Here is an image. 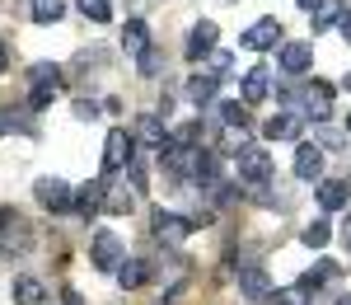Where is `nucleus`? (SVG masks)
<instances>
[{
  "mask_svg": "<svg viewBox=\"0 0 351 305\" xmlns=\"http://www.w3.org/2000/svg\"><path fill=\"white\" fill-rule=\"evenodd\" d=\"M28 245H33L28 221L14 212V207H0V249L5 253H28Z\"/></svg>",
  "mask_w": 351,
  "mask_h": 305,
  "instance_id": "1",
  "label": "nucleus"
},
{
  "mask_svg": "<svg viewBox=\"0 0 351 305\" xmlns=\"http://www.w3.org/2000/svg\"><path fill=\"white\" fill-rule=\"evenodd\" d=\"M136 160V137L127 127H112L108 137H104V174H117V169H127Z\"/></svg>",
  "mask_w": 351,
  "mask_h": 305,
  "instance_id": "2",
  "label": "nucleus"
},
{
  "mask_svg": "<svg viewBox=\"0 0 351 305\" xmlns=\"http://www.w3.org/2000/svg\"><path fill=\"white\" fill-rule=\"evenodd\" d=\"M122 258H127V249H122L117 230H94V245H89V263H94V268H104V273H117V268H122Z\"/></svg>",
  "mask_w": 351,
  "mask_h": 305,
  "instance_id": "3",
  "label": "nucleus"
},
{
  "mask_svg": "<svg viewBox=\"0 0 351 305\" xmlns=\"http://www.w3.org/2000/svg\"><path fill=\"white\" fill-rule=\"evenodd\" d=\"M239 43L248 47V52H271V47H281V43H286V33H281V24H276V19H258V24L243 28Z\"/></svg>",
  "mask_w": 351,
  "mask_h": 305,
  "instance_id": "4",
  "label": "nucleus"
},
{
  "mask_svg": "<svg viewBox=\"0 0 351 305\" xmlns=\"http://www.w3.org/2000/svg\"><path fill=\"white\" fill-rule=\"evenodd\" d=\"M33 193H38V202H43L47 212H71V207H75V188H71L66 179H38Z\"/></svg>",
  "mask_w": 351,
  "mask_h": 305,
  "instance_id": "5",
  "label": "nucleus"
},
{
  "mask_svg": "<svg viewBox=\"0 0 351 305\" xmlns=\"http://www.w3.org/2000/svg\"><path fill=\"white\" fill-rule=\"evenodd\" d=\"M234 160H239V179H248V183H267L271 179V155L263 146H243Z\"/></svg>",
  "mask_w": 351,
  "mask_h": 305,
  "instance_id": "6",
  "label": "nucleus"
},
{
  "mask_svg": "<svg viewBox=\"0 0 351 305\" xmlns=\"http://www.w3.org/2000/svg\"><path fill=\"white\" fill-rule=\"evenodd\" d=\"M295 179H304V183L324 179V146H314V141H300L295 146Z\"/></svg>",
  "mask_w": 351,
  "mask_h": 305,
  "instance_id": "7",
  "label": "nucleus"
},
{
  "mask_svg": "<svg viewBox=\"0 0 351 305\" xmlns=\"http://www.w3.org/2000/svg\"><path fill=\"white\" fill-rule=\"evenodd\" d=\"M276 61H281L286 76H304L314 66V43H281L276 47Z\"/></svg>",
  "mask_w": 351,
  "mask_h": 305,
  "instance_id": "8",
  "label": "nucleus"
},
{
  "mask_svg": "<svg viewBox=\"0 0 351 305\" xmlns=\"http://www.w3.org/2000/svg\"><path fill=\"white\" fill-rule=\"evenodd\" d=\"M300 104H304V113H309L314 122H328V117H332V84H324V80L304 84Z\"/></svg>",
  "mask_w": 351,
  "mask_h": 305,
  "instance_id": "9",
  "label": "nucleus"
},
{
  "mask_svg": "<svg viewBox=\"0 0 351 305\" xmlns=\"http://www.w3.org/2000/svg\"><path fill=\"white\" fill-rule=\"evenodd\" d=\"M216 38H220V28L211 24V19L192 24V33H188V61H202V56H211V52H216Z\"/></svg>",
  "mask_w": 351,
  "mask_h": 305,
  "instance_id": "10",
  "label": "nucleus"
},
{
  "mask_svg": "<svg viewBox=\"0 0 351 305\" xmlns=\"http://www.w3.org/2000/svg\"><path fill=\"white\" fill-rule=\"evenodd\" d=\"M132 137L141 141V146H150V150H164V146H169V127H164L155 113H141V117H136V132H132Z\"/></svg>",
  "mask_w": 351,
  "mask_h": 305,
  "instance_id": "11",
  "label": "nucleus"
},
{
  "mask_svg": "<svg viewBox=\"0 0 351 305\" xmlns=\"http://www.w3.org/2000/svg\"><path fill=\"white\" fill-rule=\"evenodd\" d=\"M104 193H108V179H94V183L75 188V207H71V212H80L84 221H89L94 212H104Z\"/></svg>",
  "mask_w": 351,
  "mask_h": 305,
  "instance_id": "12",
  "label": "nucleus"
},
{
  "mask_svg": "<svg viewBox=\"0 0 351 305\" xmlns=\"http://www.w3.org/2000/svg\"><path fill=\"white\" fill-rule=\"evenodd\" d=\"M300 127H304V117H300V113H276V117L263 122V137H267V141H295Z\"/></svg>",
  "mask_w": 351,
  "mask_h": 305,
  "instance_id": "13",
  "label": "nucleus"
},
{
  "mask_svg": "<svg viewBox=\"0 0 351 305\" xmlns=\"http://www.w3.org/2000/svg\"><path fill=\"white\" fill-rule=\"evenodd\" d=\"M188 230H192L188 216H173V212H160V216H155V235H160L164 245H183Z\"/></svg>",
  "mask_w": 351,
  "mask_h": 305,
  "instance_id": "14",
  "label": "nucleus"
},
{
  "mask_svg": "<svg viewBox=\"0 0 351 305\" xmlns=\"http://www.w3.org/2000/svg\"><path fill=\"white\" fill-rule=\"evenodd\" d=\"M267 94H271V71L267 66H253L243 76V104H263Z\"/></svg>",
  "mask_w": 351,
  "mask_h": 305,
  "instance_id": "15",
  "label": "nucleus"
},
{
  "mask_svg": "<svg viewBox=\"0 0 351 305\" xmlns=\"http://www.w3.org/2000/svg\"><path fill=\"white\" fill-rule=\"evenodd\" d=\"M239 291L248 296V301H267V296H271L267 273H263V268H243V273H239Z\"/></svg>",
  "mask_w": 351,
  "mask_h": 305,
  "instance_id": "16",
  "label": "nucleus"
},
{
  "mask_svg": "<svg viewBox=\"0 0 351 305\" xmlns=\"http://www.w3.org/2000/svg\"><path fill=\"white\" fill-rule=\"evenodd\" d=\"M216 89H220V80L211 76V71H197V76H188V99L202 109V104H211L216 99Z\"/></svg>",
  "mask_w": 351,
  "mask_h": 305,
  "instance_id": "17",
  "label": "nucleus"
},
{
  "mask_svg": "<svg viewBox=\"0 0 351 305\" xmlns=\"http://www.w3.org/2000/svg\"><path fill=\"white\" fill-rule=\"evenodd\" d=\"M319 207L324 212H342L347 207V183L342 179H319Z\"/></svg>",
  "mask_w": 351,
  "mask_h": 305,
  "instance_id": "18",
  "label": "nucleus"
},
{
  "mask_svg": "<svg viewBox=\"0 0 351 305\" xmlns=\"http://www.w3.org/2000/svg\"><path fill=\"white\" fill-rule=\"evenodd\" d=\"M132 207H136L132 188H127V183L112 188V183H108V193H104V212H108V216H132Z\"/></svg>",
  "mask_w": 351,
  "mask_h": 305,
  "instance_id": "19",
  "label": "nucleus"
},
{
  "mask_svg": "<svg viewBox=\"0 0 351 305\" xmlns=\"http://www.w3.org/2000/svg\"><path fill=\"white\" fill-rule=\"evenodd\" d=\"M145 278H150V263H145V258H122V268H117V282H122L127 291L145 286Z\"/></svg>",
  "mask_w": 351,
  "mask_h": 305,
  "instance_id": "20",
  "label": "nucleus"
},
{
  "mask_svg": "<svg viewBox=\"0 0 351 305\" xmlns=\"http://www.w3.org/2000/svg\"><path fill=\"white\" fill-rule=\"evenodd\" d=\"M47 301V286L38 278H14V305H43Z\"/></svg>",
  "mask_w": 351,
  "mask_h": 305,
  "instance_id": "21",
  "label": "nucleus"
},
{
  "mask_svg": "<svg viewBox=\"0 0 351 305\" xmlns=\"http://www.w3.org/2000/svg\"><path fill=\"white\" fill-rule=\"evenodd\" d=\"M309 14H314V33H324V28H332L342 19V0H319Z\"/></svg>",
  "mask_w": 351,
  "mask_h": 305,
  "instance_id": "22",
  "label": "nucleus"
},
{
  "mask_svg": "<svg viewBox=\"0 0 351 305\" xmlns=\"http://www.w3.org/2000/svg\"><path fill=\"white\" fill-rule=\"evenodd\" d=\"M122 47H127V52H145V47H150V33H145V24H141V19H127V28H122Z\"/></svg>",
  "mask_w": 351,
  "mask_h": 305,
  "instance_id": "23",
  "label": "nucleus"
},
{
  "mask_svg": "<svg viewBox=\"0 0 351 305\" xmlns=\"http://www.w3.org/2000/svg\"><path fill=\"white\" fill-rule=\"evenodd\" d=\"M28 14H33V24H56L66 14V0H33Z\"/></svg>",
  "mask_w": 351,
  "mask_h": 305,
  "instance_id": "24",
  "label": "nucleus"
},
{
  "mask_svg": "<svg viewBox=\"0 0 351 305\" xmlns=\"http://www.w3.org/2000/svg\"><path fill=\"white\" fill-rule=\"evenodd\" d=\"M216 117L225 122V127H248V104H239V99H225V104H216Z\"/></svg>",
  "mask_w": 351,
  "mask_h": 305,
  "instance_id": "25",
  "label": "nucleus"
},
{
  "mask_svg": "<svg viewBox=\"0 0 351 305\" xmlns=\"http://www.w3.org/2000/svg\"><path fill=\"white\" fill-rule=\"evenodd\" d=\"M337 273H342V268H337L332 258H319V263H314V273H304V278H300V286H324V282H337Z\"/></svg>",
  "mask_w": 351,
  "mask_h": 305,
  "instance_id": "26",
  "label": "nucleus"
},
{
  "mask_svg": "<svg viewBox=\"0 0 351 305\" xmlns=\"http://www.w3.org/2000/svg\"><path fill=\"white\" fill-rule=\"evenodd\" d=\"M300 240H304L309 249H324L328 240H332V225H328V221H309L304 230H300Z\"/></svg>",
  "mask_w": 351,
  "mask_h": 305,
  "instance_id": "27",
  "label": "nucleus"
},
{
  "mask_svg": "<svg viewBox=\"0 0 351 305\" xmlns=\"http://www.w3.org/2000/svg\"><path fill=\"white\" fill-rule=\"evenodd\" d=\"M61 94L56 84H33L28 89V113H43V109H52V99Z\"/></svg>",
  "mask_w": 351,
  "mask_h": 305,
  "instance_id": "28",
  "label": "nucleus"
},
{
  "mask_svg": "<svg viewBox=\"0 0 351 305\" xmlns=\"http://www.w3.org/2000/svg\"><path fill=\"white\" fill-rule=\"evenodd\" d=\"M28 80H33V84H56V89H61V66L38 61V66H28Z\"/></svg>",
  "mask_w": 351,
  "mask_h": 305,
  "instance_id": "29",
  "label": "nucleus"
},
{
  "mask_svg": "<svg viewBox=\"0 0 351 305\" xmlns=\"http://www.w3.org/2000/svg\"><path fill=\"white\" fill-rule=\"evenodd\" d=\"M271 305H309V286H281L267 296Z\"/></svg>",
  "mask_w": 351,
  "mask_h": 305,
  "instance_id": "30",
  "label": "nucleus"
},
{
  "mask_svg": "<svg viewBox=\"0 0 351 305\" xmlns=\"http://www.w3.org/2000/svg\"><path fill=\"white\" fill-rule=\"evenodd\" d=\"M75 5H80L84 19H94V24H108V19H112V5H108V0H75Z\"/></svg>",
  "mask_w": 351,
  "mask_h": 305,
  "instance_id": "31",
  "label": "nucleus"
},
{
  "mask_svg": "<svg viewBox=\"0 0 351 305\" xmlns=\"http://www.w3.org/2000/svg\"><path fill=\"white\" fill-rule=\"evenodd\" d=\"M197 141H202V122H183L169 132V146H197Z\"/></svg>",
  "mask_w": 351,
  "mask_h": 305,
  "instance_id": "32",
  "label": "nucleus"
},
{
  "mask_svg": "<svg viewBox=\"0 0 351 305\" xmlns=\"http://www.w3.org/2000/svg\"><path fill=\"white\" fill-rule=\"evenodd\" d=\"M14 127L28 132V113L24 109H5V113H0V132H14Z\"/></svg>",
  "mask_w": 351,
  "mask_h": 305,
  "instance_id": "33",
  "label": "nucleus"
},
{
  "mask_svg": "<svg viewBox=\"0 0 351 305\" xmlns=\"http://www.w3.org/2000/svg\"><path fill=\"white\" fill-rule=\"evenodd\" d=\"M160 66H164V56L155 52V47H145V52H141V76H155Z\"/></svg>",
  "mask_w": 351,
  "mask_h": 305,
  "instance_id": "34",
  "label": "nucleus"
},
{
  "mask_svg": "<svg viewBox=\"0 0 351 305\" xmlns=\"http://www.w3.org/2000/svg\"><path fill=\"white\" fill-rule=\"evenodd\" d=\"M75 117H80V122H94V117H99V104H94V99H75Z\"/></svg>",
  "mask_w": 351,
  "mask_h": 305,
  "instance_id": "35",
  "label": "nucleus"
},
{
  "mask_svg": "<svg viewBox=\"0 0 351 305\" xmlns=\"http://www.w3.org/2000/svg\"><path fill=\"white\" fill-rule=\"evenodd\" d=\"M61 301H66V305H84V301H80V291H71V286L61 291Z\"/></svg>",
  "mask_w": 351,
  "mask_h": 305,
  "instance_id": "36",
  "label": "nucleus"
},
{
  "mask_svg": "<svg viewBox=\"0 0 351 305\" xmlns=\"http://www.w3.org/2000/svg\"><path fill=\"white\" fill-rule=\"evenodd\" d=\"M337 28H342V38L351 43V14H342V19H337Z\"/></svg>",
  "mask_w": 351,
  "mask_h": 305,
  "instance_id": "37",
  "label": "nucleus"
},
{
  "mask_svg": "<svg viewBox=\"0 0 351 305\" xmlns=\"http://www.w3.org/2000/svg\"><path fill=\"white\" fill-rule=\"evenodd\" d=\"M342 240H347V245H351V216H347V225H342Z\"/></svg>",
  "mask_w": 351,
  "mask_h": 305,
  "instance_id": "38",
  "label": "nucleus"
},
{
  "mask_svg": "<svg viewBox=\"0 0 351 305\" xmlns=\"http://www.w3.org/2000/svg\"><path fill=\"white\" fill-rule=\"evenodd\" d=\"M5 61H10V52H5V43H0V71H5Z\"/></svg>",
  "mask_w": 351,
  "mask_h": 305,
  "instance_id": "39",
  "label": "nucleus"
},
{
  "mask_svg": "<svg viewBox=\"0 0 351 305\" xmlns=\"http://www.w3.org/2000/svg\"><path fill=\"white\" fill-rule=\"evenodd\" d=\"M295 5H304V10H314V5H319V0H295Z\"/></svg>",
  "mask_w": 351,
  "mask_h": 305,
  "instance_id": "40",
  "label": "nucleus"
},
{
  "mask_svg": "<svg viewBox=\"0 0 351 305\" xmlns=\"http://www.w3.org/2000/svg\"><path fill=\"white\" fill-rule=\"evenodd\" d=\"M337 305H351V296H337Z\"/></svg>",
  "mask_w": 351,
  "mask_h": 305,
  "instance_id": "41",
  "label": "nucleus"
},
{
  "mask_svg": "<svg viewBox=\"0 0 351 305\" xmlns=\"http://www.w3.org/2000/svg\"><path fill=\"white\" fill-rule=\"evenodd\" d=\"M347 137H351V117H347Z\"/></svg>",
  "mask_w": 351,
  "mask_h": 305,
  "instance_id": "42",
  "label": "nucleus"
},
{
  "mask_svg": "<svg viewBox=\"0 0 351 305\" xmlns=\"http://www.w3.org/2000/svg\"><path fill=\"white\" fill-rule=\"evenodd\" d=\"M0 137H5V132H0Z\"/></svg>",
  "mask_w": 351,
  "mask_h": 305,
  "instance_id": "43",
  "label": "nucleus"
}]
</instances>
